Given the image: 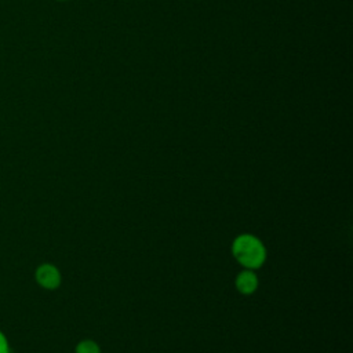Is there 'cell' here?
<instances>
[{"label": "cell", "instance_id": "cell-1", "mask_svg": "<svg viewBox=\"0 0 353 353\" xmlns=\"http://www.w3.org/2000/svg\"><path fill=\"white\" fill-rule=\"evenodd\" d=\"M233 255L236 259L248 269L259 268L266 256L262 243L250 234H243L237 237L233 243Z\"/></svg>", "mask_w": 353, "mask_h": 353}, {"label": "cell", "instance_id": "cell-2", "mask_svg": "<svg viewBox=\"0 0 353 353\" xmlns=\"http://www.w3.org/2000/svg\"><path fill=\"white\" fill-rule=\"evenodd\" d=\"M36 280L41 287H44L47 290H54L61 283V274L55 266H52L50 263H44L37 268Z\"/></svg>", "mask_w": 353, "mask_h": 353}, {"label": "cell", "instance_id": "cell-3", "mask_svg": "<svg viewBox=\"0 0 353 353\" xmlns=\"http://www.w3.org/2000/svg\"><path fill=\"white\" fill-rule=\"evenodd\" d=\"M236 285L240 292L251 294L255 291V288L258 285L256 276L252 272H241L236 279Z\"/></svg>", "mask_w": 353, "mask_h": 353}, {"label": "cell", "instance_id": "cell-4", "mask_svg": "<svg viewBox=\"0 0 353 353\" xmlns=\"http://www.w3.org/2000/svg\"><path fill=\"white\" fill-rule=\"evenodd\" d=\"M76 353H99V347L92 341H83L77 345Z\"/></svg>", "mask_w": 353, "mask_h": 353}, {"label": "cell", "instance_id": "cell-5", "mask_svg": "<svg viewBox=\"0 0 353 353\" xmlns=\"http://www.w3.org/2000/svg\"><path fill=\"white\" fill-rule=\"evenodd\" d=\"M0 353H11L8 341H7L6 335L1 331H0Z\"/></svg>", "mask_w": 353, "mask_h": 353}]
</instances>
